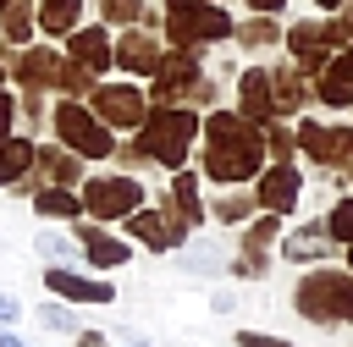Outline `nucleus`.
I'll return each mask as SVG.
<instances>
[{
  "mask_svg": "<svg viewBox=\"0 0 353 347\" xmlns=\"http://www.w3.org/2000/svg\"><path fill=\"white\" fill-rule=\"evenodd\" d=\"M199 160H204V182H221V187H243L270 165L265 160V132L237 110H210L204 116Z\"/></svg>",
  "mask_w": 353,
  "mask_h": 347,
  "instance_id": "1",
  "label": "nucleus"
},
{
  "mask_svg": "<svg viewBox=\"0 0 353 347\" xmlns=\"http://www.w3.org/2000/svg\"><path fill=\"white\" fill-rule=\"evenodd\" d=\"M199 127H204V116H199L193 105H149V116H143V127H138L132 138H138V149H143L154 165L182 171L188 154H193V143H199Z\"/></svg>",
  "mask_w": 353,
  "mask_h": 347,
  "instance_id": "2",
  "label": "nucleus"
},
{
  "mask_svg": "<svg viewBox=\"0 0 353 347\" xmlns=\"http://www.w3.org/2000/svg\"><path fill=\"white\" fill-rule=\"evenodd\" d=\"M215 94H221V83H215V72L199 61V50H171L165 61H160V72L149 77V105H215Z\"/></svg>",
  "mask_w": 353,
  "mask_h": 347,
  "instance_id": "3",
  "label": "nucleus"
},
{
  "mask_svg": "<svg viewBox=\"0 0 353 347\" xmlns=\"http://www.w3.org/2000/svg\"><path fill=\"white\" fill-rule=\"evenodd\" d=\"M292 308H298L309 325H353V270L314 264L309 275H298Z\"/></svg>",
  "mask_w": 353,
  "mask_h": 347,
  "instance_id": "4",
  "label": "nucleus"
},
{
  "mask_svg": "<svg viewBox=\"0 0 353 347\" xmlns=\"http://www.w3.org/2000/svg\"><path fill=\"white\" fill-rule=\"evenodd\" d=\"M160 22H165V39L176 50H210V44H226L232 39V17L226 6L215 0H165L160 6Z\"/></svg>",
  "mask_w": 353,
  "mask_h": 347,
  "instance_id": "5",
  "label": "nucleus"
},
{
  "mask_svg": "<svg viewBox=\"0 0 353 347\" xmlns=\"http://www.w3.org/2000/svg\"><path fill=\"white\" fill-rule=\"evenodd\" d=\"M50 127H55V143H66L77 160H110L116 154V132L83 105V99H61L50 110Z\"/></svg>",
  "mask_w": 353,
  "mask_h": 347,
  "instance_id": "6",
  "label": "nucleus"
},
{
  "mask_svg": "<svg viewBox=\"0 0 353 347\" xmlns=\"http://www.w3.org/2000/svg\"><path fill=\"white\" fill-rule=\"evenodd\" d=\"M281 44H287V55H292V66L303 72V77H320L325 72V61L336 55V50H347V33H342V22L336 17H303V22H292L287 33H281Z\"/></svg>",
  "mask_w": 353,
  "mask_h": 347,
  "instance_id": "7",
  "label": "nucleus"
},
{
  "mask_svg": "<svg viewBox=\"0 0 353 347\" xmlns=\"http://www.w3.org/2000/svg\"><path fill=\"white\" fill-rule=\"evenodd\" d=\"M77 198H83V215L88 220L110 226V220H127L132 209H143V182L127 176V171H105V176H83Z\"/></svg>",
  "mask_w": 353,
  "mask_h": 347,
  "instance_id": "8",
  "label": "nucleus"
},
{
  "mask_svg": "<svg viewBox=\"0 0 353 347\" xmlns=\"http://www.w3.org/2000/svg\"><path fill=\"white\" fill-rule=\"evenodd\" d=\"M292 132H298V154L309 165H320V171H353V121L325 127V121H309L303 116Z\"/></svg>",
  "mask_w": 353,
  "mask_h": 347,
  "instance_id": "9",
  "label": "nucleus"
},
{
  "mask_svg": "<svg viewBox=\"0 0 353 347\" xmlns=\"http://www.w3.org/2000/svg\"><path fill=\"white\" fill-rule=\"evenodd\" d=\"M88 110H94L110 132H138L143 116H149V94H143L132 77H121V83H94Z\"/></svg>",
  "mask_w": 353,
  "mask_h": 347,
  "instance_id": "10",
  "label": "nucleus"
},
{
  "mask_svg": "<svg viewBox=\"0 0 353 347\" xmlns=\"http://www.w3.org/2000/svg\"><path fill=\"white\" fill-rule=\"evenodd\" d=\"M121 226H127V231H132V242H143L149 253H176V248L188 242V231H193V226H188V220H176L165 204H154V209L143 204V209H132Z\"/></svg>",
  "mask_w": 353,
  "mask_h": 347,
  "instance_id": "11",
  "label": "nucleus"
},
{
  "mask_svg": "<svg viewBox=\"0 0 353 347\" xmlns=\"http://www.w3.org/2000/svg\"><path fill=\"white\" fill-rule=\"evenodd\" d=\"M298 198H303V171L287 160V165H265L259 176H254V204L259 209H270V215H292L298 209Z\"/></svg>",
  "mask_w": 353,
  "mask_h": 347,
  "instance_id": "12",
  "label": "nucleus"
},
{
  "mask_svg": "<svg viewBox=\"0 0 353 347\" xmlns=\"http://www.w3.org/2000/svg\"><path fill=\"white\" fill-rule=\"evenodd\" d=\"M72 237H77V253L94 264V270H121L127 259H132V242L127 237H116V231H105L99 220H88V215H77L72 220Z\"/></svg>",
  "mask_w": 353,
  "mask_h": 347,
  "instance_id": "13",
  "label": "nucleus"
},
{
  "mask_svg": "<svg viewBox=\"0 0 353 347\" xmlns=\"http://www.w3.org/2000/svg\"><path fill=\"white\" fill-rule=\"evenodd\" d=\"M61 61H66V55H55V50H44V44H28V50H11V55H6V77H17L22 94H44V88H55Z\"/></svg>",
  "mask_w": 353,
  "mask_h": 347,
  "instance_id": "14",
  "label": "nucleus"
},
{
  "mask_svg": "<svg viewBox=\"0 0 353 347\" xmlns=\"http://www.w3.org/2000/svg\"><path fill=\"white\" fill-rule=\"evenodd\" d=\"M160 61H165V44H160L154 28H127V33L116 39V66H121L132 83H138V77H154Z\"/></svg>",
  "mask_w": 353,
  "mask_h": 347,
  "instance_id": "15",
  "label": "nucleus"
},
{
  "mask_svg": "<svg viewBox=\"0 0 353 347\" xmlns=\"http://www.w3.org/2000/svg\"><path fill=\"white\" fill-rule=\"evenodd\" d=\"M237 116H248L254 127L281 121V116H276V83H270V66H243V72H237Z\"/></svg>",
  "mask_w": 353,
  "mask_h": 347,
  "instance_id": "16",
  "label": "nucleus"
},
{
  "mask_svg": "<svg viewBox=\"0 0 353 347\" xmlns=\"http://www.w3.org/2000/svg\"><path fill=\"white\" fill-rule=\"evenodd\" d=\"M44 286L61 297V303H116V286L105 275H83L72 264H50L44 270Z\"/></svg>",
  "mask_w": 353,
  "mask_h": 347,
  "instance_id": "17",
  "label": "nucleus"
},
{
  "mask_svg": "<svg viewBox=\"0 0 353 347\" xmlns=\"http://www.w3.org/2000/svg\"><path fill=\"white\" fill-rule=\"evenodd\" d=\"M33 176H39V187H83L88 165H83L66 143H39V154H33Z\"/></svg>",
  "mask_w": 353,
  "mask_h": 347,
  "instance_id": "18",
  "label": "nucleus"
},
{
  "mask_svg": "<svg viewBox=\"0 0 353 347\" xmlns=\"http://www.w3.org/2000/svg\"><path fill=\"white\" fill-rule=\"evenodd\" d=\"M314 99L325 110H353V44L325 61V72L314 77Z\"/></svg>",
  "mask_w": 353,
  "mask_h": 347,
  "instance_id": "19",
  "label": "nucleus"
},
{
  "mask_svg": "<svg viewBox=\"0 0 353 347\" xmlns=\"http://www.w3.org/2000/svg\"><path fill=\"white\" fill-rule=\"evenodd\" d=\"M66 55L99 77V72L116 66V39H110L105 28H77V33H66Z\"/></svg>",
  "mask_w": 353,
  "mask_h": 347,
  "instance_id": "20",
  "label": "nucleus"
},
{
  "mask_svg": "<svg viewBox=\"0 0 353 347\" xmlns=\"http://www.w3.org/2000/svg\"><path fill=\"white\" fill-rule=\"evenodd\" d=\"M270 83H276V116L287 121V116H303L309 110V99H314V83L287 61V66H270Z\"/></svg>",
  "mask_w": 353,
  "mask_h": 347,
  "instance_id": "21",
  "label": "nucleus"
},
{
  "mask_svg": "<svg viewBox=\"0 0 353 347\" xmlns=\"http://www.w3.org/2000/svg\"><path fill=\"white\" fill-rule=\"evenodd\" d=\"M331 253H336V242L325 237V220H309V226H298V231L281 237V259H292V264H320Z\"/></svg>",
  "mask_w": 353,
  "mask_h": 347,
  "instance_id": "22",
  "label": "nucleus"
},
{
  "mask_svg": "<svg viewBox=\"0 0 353 347\" xmlns=\"http://www.w3.org/2000/svg\"><path fill=\"white\" fill-rule=\"evenodd\" d=\"M176 220H188V226H204L210 215H204V204H199V176L182 165V171H171V187H165V198H160Z\"/></svg>",
  "mask_w": 353,
  "mask_h": 347,
  "instance_id": "23",
  "label": "nucleus"
},
{
  "mask_svg": "<svg viewBox=\"0 0 353 347\" xmlns=\"http://www.w3.org/2000/svg\"><path fill=\"white\" fill-rule=\"evenodd\" d=\"M39 33V6L33 0H6L0 6V39L11 50H28V39Z\"/></svg>",
  "mask_w": 353,
  "mask_h": 347,
  "instance_id": "24",
  "label": "nucleus"
},
{
  "mask_svg": "<svg viewBox=\"0 0 353 347\" xmlns=\"http://www.w3.org/2000/svg\"><path fill=\"white\" fill-rule=\"evenodd\" d=\"M33 154H39V143L28 132H11L0 143V187H17L22 176H33Z\"/></svg>",
  "mask_w": 353,
  "mask_h": 347,
  "instance_id": "25",
  "label": "nucleus"
},
{
  "mask_svg": "<svg viewBox=\"0 0 353 347\" xmlns=\"http://www.w3.org/2000/svg\"><path fill=\"white\" fill-rule=\"evenodd\" d=\"M83 28V0H39V33L44 39H66Z\"/></svg>",
  "mask_w": 353,
  "mask_h": 347,
  "instance_id": "26",
  "label": "nucleus"
},
{
  "mask_svg": "<svg viewBox=\"0 0 353 347\" xmlns=\"http://www.w3.org/2000/svg\"><path fill=\"white\" fill-rule=\"evenodd\" d=\"M33 215L39 220H77L83 198H77V187H39L33 193Z\"/></svg>",
  "mask_w": 353,
  "mask_h": 347,
  "instance_id": "27",
  "label": "nucleus"
},
{
  "mask_svg": "<svg viewBox=\"0 0 353 347\" xmlns=\"http://www.w3.org/2000/svg\"><path fill=\"white\" fill-rule=\"evenodd\" d=\"M281 33H287V28H276V17H259V11H254L248 22H237V28H232V39H237L248 55H259V50L281 44Z\"/></svg>",
  "mask_w": 353,
  "mask_h": 347,
  "instance_id": "28",
  "label": "nucleus"
},
{
  "mask_svg": "<svg viewBox=\"0 0 353 347\" xmlns=\"http://www.w3.org/2000/svg\"><path fill=\"white\" fill-rule=\"evenodd\" d=\"M254 209H259V204H254V187H248V193H243V187H226V193L210 204V215H215L221 226H248Z\"/></svg>",
  "mask_w": 353,
  "mask_h": 347,
  "instance_id": "29",
  "label": "nucleus"
},
{
  "mask_svg": "<svg viewBox=\"0 0 353 347\" xmlns=\"http://www.w3.org/2000/svg\"><path fill=\"white\" fill-rule=\"evenodd\" d=\"M265 132V160L270 165H287L292 154H298V132L287 127V121H270V127H259Z\"/></svg>",
  "mask_w": 353,
  "mask_h": 347,
  "instance_id": "30",
  "label": "nucleus"
},
{
  "mask_svg": "<svg viewBox=\"0 0 353 347\" xmlns=\"http://www.w3.org/2000/svg\"><path fill=\"white\" fill-rule=\"evenodd\" d=\"M281 237V215H270V209H259L248 226H243V242L237 248H259V253H270V242Z\"/></svg>",
  "mask_w": 353,
  "mask_h": 347,
  "instance_id": "31",
  "label": "nucleus"
},
{
  "mask_svg": "<svg viewBox=\"0 0 353 347\" xmlns=\"http://www.w3.org/2000/svg\"><path fill=\"white\" fill-rule=\"evenodd\" d=\"M94 83H99V77H94L88 66H77L72 55L61 61V77H55V88H61L66 99H88V94H94Z\"/></svg>",
  "mask_w": 353,
  "mask_h": 347,
  "instance_id": "32",
  "label": "nucleus"
},
{
  "mask_svg": "<svg viewBox=\"0 0 353 347\" xmlns=\"http://www.w3.org/2000/svg\"><path fill=\"white\" fill-rule=\"evenodd\" d=\"M33 248H39V259H50V264H72V259H83V253H77V237H61V231H39Z\"/></svg>",
  "mask_w": 353,
  "mask_h": 347,
  "instance_id": "33",
  "label": "nucleus"
},
{
  "mask_svg": "<svg viewBox=\"0 0 353 347\" xmlns=\"http://www.w3.org/2000/svg\"><path fill=\"white\" fill-rule=\"evenodd\" d=\"M39 325H44V330H55V336H77V330H83V325H77V314H72V303H61V297L39 303Z\"/></svg>",
  "mask_w": 353,
  "mask_h": 347,
  "instance_id": "34",
  "label": "nucleus"
},
{
  "mask_svg": "<svg viewBox=\"0 0 353 347\" xmlns=\"http://www.w3.org/2000/svg\"><path fill=\"white\" fill-rule=\"evenodd\" d=\"M325 237H331L336 248L353 242V198H336V204L325 209Z\"/></svg>",
  "mask_w": 353,
  "mask_h": 347,
  "instance_id": "35",
  "label": "nucleus"
},
{
  "mask_svg": "<svg viewBox=\"0 0 353 347\" xmlns=\"http://www.w3.org/2000/svg\"><path fill=\"white\" fill-rule=\"evenodd\" d=\"M176 264L182 270H193V275H210V270H221V248H176Z\"/></svg>",
  "mask_w": 353,
  "mask_h": 347,
  "instance_id": "36",
  "label": "nucleus"
},
{
  "mask_svg": "<svg viewBox=\"0 0 353 347\" xmlns=\"http://www.w3.org/2000/svg\"><path fill=\"white\" fill-rule=\"evenodd\" d=\"M105 22H121V28H138L143 22V0H99Z\"/></svg>",
  "mask_w": 353,
  "mask_h": 347,
  "instance_id": "37",
  "label": "nucleus"
},
{
  "mask_svg": "<svg viewBox=\"0 0 353 347\" xmlns=\"http://www.w3.org/2000/svg\"><path fill=\"white\" fill-rule=\"evenodd\" d=\"M237 347H292V341L270 336V330H237Z\"/></svg>",
  "mask_w": 353,
  "mask_h": 347,
  "instance_id": "38",
  "label": "nucleus"
},
{
  "mask_svg": "<svg viewBox=\"0 0 353 347\" xmlns=\"http://www.w3.org/2000/svg\"><path fill=\"white\" fill-rule=\"evenodd\" d=\"M11 132H17V94H6V88H0V143H6Z\"/></svg>",
  "mask_w": 353,
  "mask_h": 347,
  "instance_id": "39",
  "label": "nucleus"
},
{
  "mask_svg": "<svg viewBox=\"0 0 353 347\" xmlns=\"http://www.w3.org/2000/svg\"><path fill=\"white\" fill-rule=\"evenodd\" d=\"M17 319H22V303L11 292H0V325H17Z\"/></svg>",
  "mask_w": 353,
  "mask_h": 347,
  "instance_id": "40",
  "label": "nucleus"
},
{
  "mask_svg": "<svg viewBox=\"0 0 353 347\" xmlns=\"http://www.w3.org/2000/svg\"><path fill=\"white\" fill-rule=\"evenodd\" d=\"M72 341H77V347H110V336H105V330H77Z\"/></svg>",
  "mask_w": 353,
  "mask_h": 347,
  "instance_id": "41",
  "label": "nucleus"
},
{
  "mask_svg": "<svg viewBox=\"0 0 353 347\" xmlns=\"http://www.w3.org/2000/svg\"><path fill=\"white\" fill-rule=\"evenodd\" d=\"M210 308H215V314H232L237 297H232V292H210Z\"/></svg>",
  "mask_w": 353,
  "mask_h": 347,
  "instance_id": "42",
  "label": "nucleus"
},
{
  "mask_svg": "<svg viewBox=\"0 0 353 347\" xmlns=\"http://www.w3.org/2000/svg\"><path fill=\"white\" fill-rule=\"evenodd\" d=\"M0 347H33V341L17 336V325H0Z\"/></svg>",
  "mask_w": 353,
  "mask_h": 347,
  "instance_id": "43",
  "label": "nucleus"
},
{
  "mask_svg": "<svg viewBox=\"0 0 353 347\" xmlns=\"http://www.w3.org/2000/svg\"><path fill=\"white\" fill-rule=\"evenodd\" d=\"M287 0H248V11H259V17H276Z\"/></svg>",
  "mask_w": 353,
  "mask_h": 347,
  "instance_id": "44",
  "label": "nucleus"
},
{
  "mask_svg": "<svg viewBox=\"0 0 353 347\" xmlns=\"http://www.w3.org/2000/svg\"><path fill=\"white\" fill-rule=\"evenodd\" d=\"M336 22H342V33H347V44H353V0H347V6L336 11Z\"/></svg>",
  "mask_w": 353,
  "mask_h": 347,
  "instance_id": "45",
  "label": "nucleus"
},
{
  "mask_svg": "<svg viewBox=\"0 0 353 347\" xmlns=\"http://www.w3.org/2000/svg\"><path fill=\"white\" fill-rule=\"evenodd\" d=\"M116 347H149V336H121Z\"/></svg>",
  "mask_w": 353,
  "mask_h": 347,
  "instance_id": "46",
  "label": "nucleus"
},
{
  "mask_svg": "<svg viewBox=\"0 0 353 347\" xmlns=\"http://www.w3.org/2000/svg\"><path fill=\"white\" fill-rule=\"evenodd\" d=\"M314 6H320V11H342L347 0H314Z\"/></svg>",
  "mask_w": 353,
  "mask_h": 347,
  "instance_id": "47",
  "label": "nucleus"
},
{
  "mask_svg": "<svg viewBox=\"0 0 353 347\" xmlns=\"http://www.w3.org/2000/svg\"><path fill=\"white\" fill-rule=\"evenodd\" d=\"M342 253H347V270H353V242H347V248H342Z\"/></svg>",
  "mask_w": 353,
  "mask_h": 347,
  "instance_id": "48",
  "label": "nucleus"
},
{
  "mask_svg": "<svg viewBox=\"0 0 353 347\" xmlns=\"http://www.w3.org/2000/svg\"><path fill=\"white\" fill-rule=\"evenodd\" d=\"M0 88H6V61H0Z\"/></svg>",
  "mask_w": 353,
  "mask_h": 347,
  "instance_id": "49",
  "label": "nucleus"
},
{
  "mask_svg": "<svg viewBox=\"0 0 353 347\" xmlns=\"http://www.w3.org/2000/svg\"><path fill=\"white\" fill-rule=\"evenodd\" d=\"M215 6H226V0H215Z\"/></svg>",
  "mask_w": 353,
  "mask_h": 347,
  "instance_id": "50",
  "label": "nucleus"
},
{
  "mask_svg": "<svg viewBox=\"0 0 353 347\" xmlns=\"http://www.w3.org/2000/svg\"><path fill=\"white\" fill-rule=\"evenodd\" d=\"M0 6H6V0H0Z\"/></svg>",
  "mask_w": 353,
  "mask_h": 347,
  "instance_id": "51",
  "label": "nucleus"
}]
</instances>
